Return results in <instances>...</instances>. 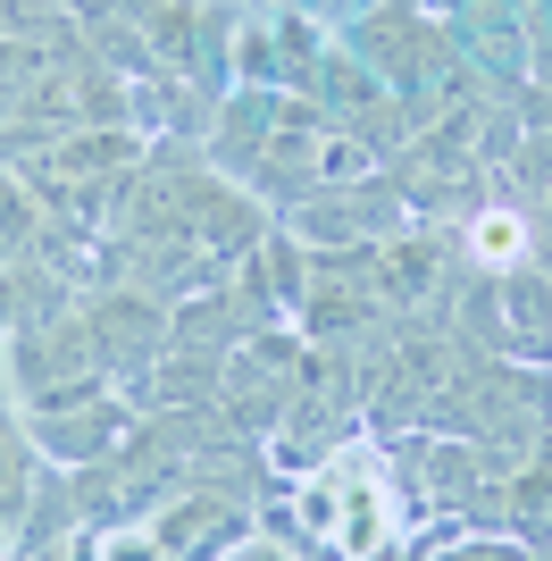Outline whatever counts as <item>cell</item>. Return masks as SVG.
I'll return each instance as SVG.
<instances>
[{
	"mask_svg": "<svg viewBox=\"0 0 552 561\" xmlns=\"http://www.w3.org/2000/svg\"><path fill=\"white\" fill-rule=\"evenodd\" d=\"M294 528L326 553H352V561H377L393 537H402V486L377 445H335L294 494Z\"/></svg>",
	"mask_w": 552,
	"mask_h": 561,
	"instance_id": "cell-1",
	"label": "cell"
},
{
	"mask_svg": "<svg viewBox=\"0 0 552 561\" xmlns=\"http://www.w3.org/2000/svg\"><path fill=\"white\" fill-rule=\"evenodd\" d=\"M151 528H160L168 561H218V553H234V545L252 537V519L227 512V494H176V503L151 512Z\"/></svg>",
	"mask_w": 552,
	"mask_h": 561,
	"instance_id": "cell-2",
	"label": "cell"
},
{
	"mask_svg": "<svg viewBox=\"0 0 552 561\" xmlns=\"http://www.w3.org/2000/svg\"><path fill=\"white\" fill-rule=\"evenodd\" d=\"M460 252L478 260L485 277H510V268H528V218L510 210V202H478V210L460 218Z\"/></svg>",
	"mask_w": 552,
	"mask_h": 561,
	"instance_id": "cell-3",
	"label": "cell"
},
{
	"mask_svg": "<svg viewBox=\"0 0 552 561\" xmlns=\"http://www.w3.org/2000/svg\"><path fill=\"white\" fill-rule=\"evenodd\" d=\"M34 234H43V193L25 185V168H18V160H0V260L25 252Z\"/></svg>",
	"mask_w": 552,
	"mask_h": 561,
	"instance_id": "cell-4",
	"label": "cell"
},
{
	"mask_svg": "<svg viewBox=\"0 0 552 561\" xmlns=\"http://www.w3.org/2000/svg\"><path fill=\"white\" fill-rule=\"evenodd\" d=\"M76 561H168V553H160V528H101V537H84Z\"/></svg>",
	"mask_w": 552,
	"mask_h": 561,
	"instance_id": "cell-5",
	"label": "cell"
},
{
	"mask_svg": "<svg viewBox=\"0 0 552 561\" xmlns=\"http://www.w3.org/2000/svg\"><path fill=\"white\" fill-rule=\"evenodd\" d=\"M218 561H310L301 545H276V537H243L234 553H218Z\"/></svg>",
	"mask_w": 552,
	"mask_h": 561,
	"instance_id": "cell-6",
	"label": "cell"
},
{
	"mask_svg": "<svg viewBox=\"0 0 552 561\" xmlns=\"http://www.w3.org/2000/svg\"><path fill=\"white\" fill-rule=\"evenodd\" d=\"M268 9H319V18H326V0H268Z\"/></svg>",
	"mask_w": 552,
	"mask_h": 561,
	"instance_id": "cell-7",
	"label": "cell"
}]
</instances>
